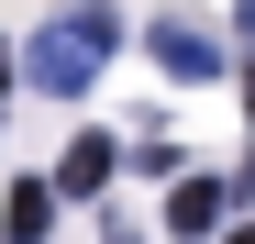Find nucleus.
I'll use <instances>...</instances> for the list:
<instances>
[{"instance_id":"f257e3e1","label":"nucleus","mask_w":255,"mask_h":244,"mask_svg":"<svg viewBox=\"0 0 255 244\" xmlns=\"http://www.w3.org/2000/svg\"><path fill=\"white\" fill-rule=\"evenodd\" d=\"M111 45H122V33H111V11H100V0H78V11H56L45 33H33L22 78H33L45 100H78V89L100 78V56H111Z\"/></svg>"},{"instance_id":"f03ea898","label":"nucleus","mask_w":255,"mask_h":244,"mask_svg":"<svg viewBox=\"0 0 255 244\" xmlns=\"http://www.w3.org/2000/svg\"><path fill=\"white\" fill-rule=\"evenodd\" d=\"M45 233H56V178H22L0 200V244H45Z\"/></svg>"},{"instance_id":"7ed1b4c3","label":"nucleus","mask_w":255,"mask_h":244,"mask_svg":"<svg viewBox=\"0 0 255 244\" xmlns=\"http://www.w3.org/2000/svg\"><path fill=\"white\" fill-rule=\"evenodd\" d=\"M144 45H155V67H166V78H211V67H222V45H211L200 22H155Z\"/></svg>"},{"instance_id":"20e7f679","label":"nucleus","mask_w":255,"mask_h":244,"mask_svg":"<svg viewBox=\"0 0 255 244\" xmlns=\"http://www.w3.org/2000/svg\"><path fill=\"white\" fill-rule=\"evenodd\" d=\"M222 211H233V189H222V178H178V200H166V233H211Z\"/></svg>"},{"instance_id":"39448f33","label":"nucleus","mask_w":255,"mask_h":244,"mask_svg":"<svg viewBox=\"0 0 255 244\" xmlns=\"http://www.w3.org/2000/svg\"><path fill=\"white\" fill-rule=\"evenodd\" d=\"M111 167H122V144H111V133H78V144H67V167H56V189L89 200V189H111Z\"/></svg>"},{"instance_id":"423d86ee","label":"nucleus","mask_w":255,"mask_h":244,"mask_svg":"<svg viewBox=\"0 0 255 244\" xmlns=\"http://www.w3.org/2000/svg\"><path fill=\"white\" fill-rule=\"evenodd\" d=\"M0 78H11V33H0Z\"/></svg>"},{"instance_id":"0eeeda50","label":"nucleus","mask_w":255,"mask_h":244,"mask_svg":"<svg viewBox=\"0 0 255 244\" xmlns=\"http://www.w3.org/2000/svg\"><path fill=\"white\" fill-rule=\"evenodd\" d=\"M244 111H255V67H244Z\"/></svg>"},{"instance_id":"6e6552de","label":"nucleus","mask_w":255,"mask_h":244,"mask_svg":"<svg viewBox=\"0 0 255 244\" xmlns=\"http://www.w3.org/2000/svg\"><path fill=\"white\" fill-rule=\"evenodd\" d=\"M233 244H255V222H244V233H233Z\"/></svg>"}]
</instances>
